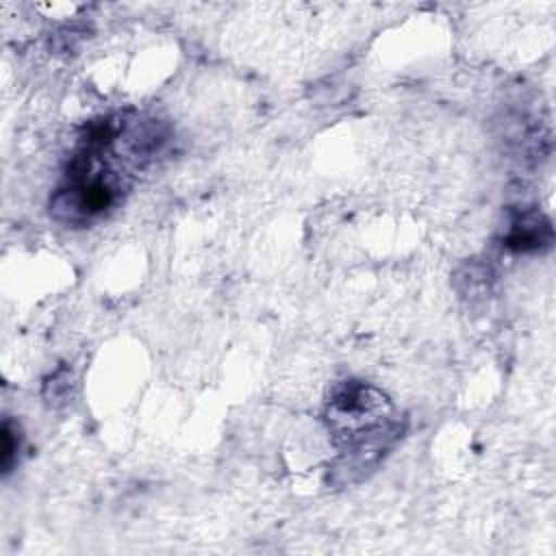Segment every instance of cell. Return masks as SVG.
<instances>
[{"mask_svg": "<svg viewBox=\"0 0 556 556\" xmlns=\"http://www.w3.org/2000/svg\"><path fill=\"white\" fill-rule=\"evenodd\" d=\"M395 417L389 395L363 380L337 382L324 406L326 428L339 450L384 428Z\"/></svg>", "mask_w": 556, "mask_h": 556, "instance_id": "cell-1", "label": "cell"}, {"mask_svg": "<svg viewBox=\"0 0 556 556\" xmlns=\"http://www.w3.org/2000/svg\"><path fill=\"white\" fill-rule=\"evenodd\" d=\"M406 421L395 417L384 428L354 441L348 447H341V456L328 469V482L332 486H350L365 480L387 456V452L404 434Z\"/></svg>", "mask_w": 556, "mask_h": 556, "instance_id": "cell-2", "label": "cell"}, {"mask_svg": "<svg viewBox=\"0 0 556 556\" xmlns=\"http://www.w3.org/2000/svg\"><path fill=\"white\" fill-rule=\"evenodd\" d=\"M504 248L519 254L545 252L554 243V228L547 215L536 208H523L513 213L502 237Z\"/></svg>", "mask_w": 556, "mask_h": 556, "instance_id": "cell-3", "label": "cell"}, {"mask_svg": "<svg viewBox=\"0 0 556 556\" xmlns=\"http://www.w3.org/2000/svg\"><path fill=\"white\" fill-rule=\"evenodd\" d=\"M119 139H124V152L137 163H150L159 154L165 152V148L172 141V130L161 119H137L128 126H122Z\"/></svg>", "mask_w": 556, "mask_h": 556, "instance_id": "cell-4", "label": "cell"}, {"mask_svg": "<svg viewBox=\"0 0 556 556\" xmlns=\"http://www.w3.org/2000/svg\"><path fill=\"white\" fill-rule=\"evenodd\" d=\"M491 269L484 263H467L456 271L454 285L463 298H482L489 293L491 285Z\"/></svg>", "mask_w": 556, "mask_h": 556, "instance_id": "cell-5", "label": "cell"}, {"mask_svg": "<svg viewBox=\"0 0 556 556\" xmlns=\"http://www.w3.org/2000/svg\"><path fill=\"white\" fill-rule=\"evenodd\" d=\"M17 450H20V430L17 426L7 417L2 421V454H0V463H2V471L9 473L13 463H15V456H17Z\"/></svg>", "mask_w": 556, "mask_h": 556, "instance_id": "cell-6", "label": "cell"}, {"mask_svg": "<svg viewBox=\"0 0 556 556\" xmlns=\"http://www.w3.org/2000/svg\"><path fill=\"white\" fill-rule=\"evenodd\" d=\"M70 384H72V376L67 367H61L52 374V378L46 382L43 387V397L48 402H63L70 393Z\"/></svg>", "mask_w": 556, "mask_h": 556, "instance_id": "cell-7", "label": "cell"}]
</instances>
